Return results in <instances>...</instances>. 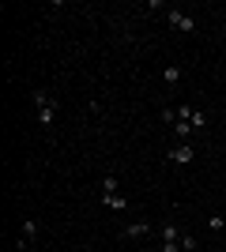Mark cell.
<instances>
[{"mask_svg":"<svg viewBox=\"0 0 226 252\" xmlns=\"http://www.w3.org/2000/svg\"><path fill=\"white\" fill-rule=\"evenodd\" d=\"M34 113H38V125L42 128L57 125V102H53L49 91H34Z\"/></svg>","mask_w":226,"mask_h":252,"instance_id":"obj_1","label":"cell"},{"mask_svg":"<svg viewBox=\"0 0 226 252\" xmlns=\"http://www.w3.org/2000/svg\"><path fill=\"white\" fill-rule=\"evenodd\" d=\"M166 19H170L173 31H181V34H193L196 31V19L189 15V11H181V8H166Z\"/></svg>","mask_w":226,"mask_h":252,"instance_id":"obj_2","label":"cell"},{"mask_svg":"<svg viewBox=\"0 0 226 252\" xmlns=\"http://www.w3.org/2000/svg\"><path fill=\"white\" fill-rule=\"evenodd\" d=\"M170 162H173V166H189V162H196L193 143H173V147H170Z\"/></svg>","mask_w":226,"mask_h":252,"instance_id":"obj_3","label":"cell"},{"mask_svg":"<svg viewBox=\"0 0 226 252\" xmlns=\"http://www.w3.org/2000/svg\"><path fill=\"white\" fill-rule=\"evenodd\" d=\"M38 233H42V226H38V222H34V219H23V226H19V249H27Z\"/></svg>","mask_w":226,"mask_h":252,"instance_id":"obj_4","label":"cell"},{"mask_svg":"<svg viewBox=\"0 0 226 252\" xmlns=\"http://www.w3.org/2000/svg\"><path fill=\"white\" fill-rule=\"evenodd\" d=\"M151 233V222H129L125 230H121V237H129V241H140V237H147Z\"/></svg>","mask_w":226,"mask_h":252,"instance_id":"obj_5","label":"cell"},{"mask_svg":"<svg viewBox=\"0 0 226 252\" xmlns=\"http://www.w3.org/2000/svg\"><path fill=\"white\" fill-rule=\"evenodd\" d=\"M162 83H166V87H177V83H181V68H177V64L162 68Z\"/></svg>","mask_w":226,"mask_h":252,"instance_id":"obj_6","label":"cell"},{"mask_svg":"<svg viewBox=\"0 0 226 252\" xmlns=\"http://www.w3.org/2000/svg\"><path fill=\"white\" fill-rule=\"evenodd\" d=\"M189 125H193V132H204V128H207V113L193 105V117H189Z\"/></svg>","mask_w":226,"mask_h":252,"instance_id":"obj_7","label":"cell"},{"mask_svg":"<svg viewBox=\"0 0 226 252\" xmlns=\"http://www.w3.org/2000/svg\"><path fill=\"white\" fill-rule=\"evenodd\" d=\"M173 136H177V143H189V136H193V125H189V121H177V125H173Z\"/></svg>","mask_w":226,"mask_h":252,"instance_id":"obj_8","label":"cell"},{"mask_svg":"<svg viewBox=\"0 0 226 252\" xmlns=\"http://www.w3.org/2000/svg\"><path fill=\"white\" fill-rule=\"evenodd\" d=\"M102 203H106L109 211H125V207H129V200H125V196H117V192H113V196H102Z\"/></svg>","mask_w":226,"mask_h":252,"instance_id":"obj_9","label":"cell"},{"mask_svg":"<svg viewBox=\"0 0 226 252\" xmlns=\"http://www.w3.org/2000/svg\"><path fill=\"white\" fill-rule=\"evenodd\" d=\"M200 249V237L196 233H181V252H196Z\"/></svg>","mask_w":226,"mask_h":252,"instance_id":"obj_10","label":"cell"},{"mask_svg":"<svg viewBox=\"0 0 226 252\" xmlns=\"http://www.w3.org/2000/svg\"><path fill=\"white\" fill-rule=\"evenodd\" d=\"M113 192H117V177H113V173H106V177H102V192H98V196H113Z\"/></svg>","mask_w":226,"mask_h":252,"instance_id":"obj_11","label":"cell"},{"mask_svg":"<svg viewBox=\"0 0 226 252\" xmlns=\"http://www.w3.org/2000/svg\"><path fill=\"white\" fill-rule=\"evenodd\" d=\"M162 121H166V125H177V109H173V105H166V109H162Z\"/></svg>","mask_w":226,"mask_h":252,"instance_id":"obj_12","label":"cell"},{"mask_svg":"<svg viewBox=\"0 0 226 252\" xmlns=\"http://www.w3.org/2000/svg\"><path fill=\"white\" fill-rule=\"evenodd\" d=\"M223 226H226V219H223V215H211V219H207V230H223Z\"/></svg>","mask_w":226,"mask_h":252,"instance_id":"obj_13","label":"cell"},{"mask_svg":"<svg viewBox=\"0 0 226 252\" xmlns=\"http://www.w3.org/2000/svg\"><path fill=\"white\" fill-rule=\"evenodd\" d=\"M223 49H226V42H223Z\"/></svg>","mask_w":226,"mask_h":252,"instance_id":"obj_14","label":"cell"}]
</instances>
